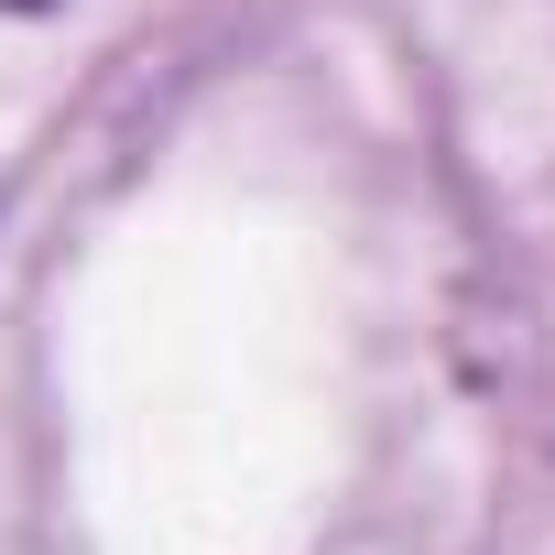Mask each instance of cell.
<instances>
[{"instance_id":"1","label":"cell","mask_w":555,"mask_h":555,"mask_svg":"<svg viewBox=\"0 0 555 555\" xmlns=\"http://www.w3.org/2000/svg\"><path fill=\"white\" fill-rule=\"evenodd\" d=\"M0 12H55V0H0Z\"/></svg>"}]
</instances>
